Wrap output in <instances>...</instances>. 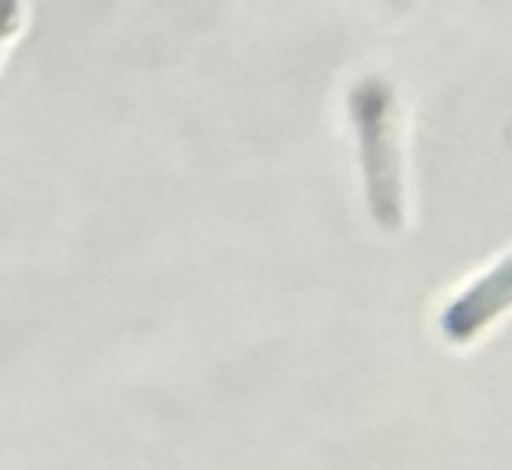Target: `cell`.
I'll list each match as a JSON object with an SVG mask.
<instances>
[{
	"label": "cell",
	"instance_id": "cell-2",
	"mask_svg": "<svg viewBox=\"0 0 512 470\" xmlns=\"http://www.w3.org/2000/svg\"><path fill=\"white\" fill-rule=\"evenodd\" d=\"M506 308H512V254L500 260L491 272H485L476 284H470L440 314V332L446 341L464 344L476 338Z\"/></svg>",
	"mask_w": 512,
	"mask_h": 470
},
{
	"label": "cell",
	"instance_id": "cell-3",
	"mask_svg": "<svg viewBox=\"0 0 512 470\" xmlns=\"http://www.w3.org/2000/svg\"><path fill=\"white\" fill-rule=\"evenodd\" d=\"M19 19H22V7L16 0H0V49L19 31Z\"/></svg>",
	"mask_w": 512,
	"mask_h": 470
},
{
	"label": "cell",
	"instance_id": "cell-1",
	"mask_svg": "<svg viewBox=\"0 0 512 470\" xmlns=\"http://www.w3.org/2000/svg\"><path fill=\"white\" fill-rule=\"evenodd\" d=\"M350 121L359 139V160L371 217L383 229H398L404 220L401 157L395 142V97L383 79H362L350 91Z\"/></svg>",
	"mask_w": 512,
	"mask_h": 470
}]
</instances>
